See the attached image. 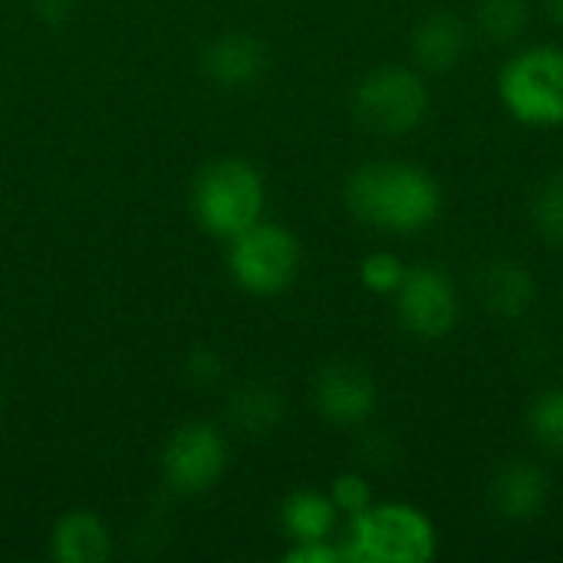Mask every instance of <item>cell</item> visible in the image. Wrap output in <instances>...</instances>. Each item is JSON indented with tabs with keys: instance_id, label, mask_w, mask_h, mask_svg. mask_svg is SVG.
<instances>
[{
	"instance_id": "5b68a950",
	"label": "cell",
	"mask_w": 563,
	"mask_h": 563,
	"mask_svg": "<svg viewBox=\"0 0 563 563\" xmlns=\"http://www.w3.org/2000/svg\"><path fill=\"white\" fill-rule=\"evenodd\" d=\"M429 112V86L412 66H379L353 92V115L373 135H406Z\"/></svg>"
},
{
	"instance_id": "5bb4252c",
	"label": "cell",
	"mask_w": 563,
	"mask_h": 563,
	"mask_svg": "<svg viewBox=\"0 0 563 563\" xmlns=\"http://www.w3.org/2000/svg\"><path fill=\"white\" fill-rule=\"evenodd\" d=\"M49 551L59 563H102L109 558V528L92 511H69L56 521Z\"/></svg>"
},
{
	"instance_id": "30bf717a",
	"label": "cell",
	"mask_w": 563,
	"mask_h": 563,
	"mask_svg": "<svg viewBox=\"0 0 563 563\" xmlns=\"http://www.w3.org/2000/svg\"><path fill=\"white\" fill-rule=\"evenodd\" d=\"M488 505L505 521H534L548 505V475L528 459L505 462L488 482Z\"/></svg>"
},
{
	"instance_id": "7402d4cb",
	"label": "cell",
	"mask_w": 563,
	"mask_h": 563,
	"mask_svg": "<svg viewBox=\"0 0 563 563\" xmlns=\"http://www.w3.org/2000/svg\"><path fill=\"white\" fill-rule=\"evenodd\" d=\"M287 563H343V548L340 544H330V541H303V544H294L287 554Z\"/></svg>"
},
{
	"instance_id": "cb8c5ba5",
	"label": "cell",
	"mask_w": 563,
	"mask_h": 563,
	"mask_svg": "<svg viewBox=\"0 0 563 563\" xmlns=\"http://www.w3.org/2000/svg\"><path fill=\"white\" fill-rule=\"evenodd\" d=\"M33 10H36V16L56 23L69 13V0H33Z\"/></svg>"
},
{
	"instance_id": "44dd1931",
	"label": "cell",
	"mask_w": 563,
	"mask_h": 563,
	"mask_svg": "<svg viewBox=\"0 0 563 563\" xmlns=\"http://www.w3.org/2000/svg\"><path fill=\"white\" fill-rule=\"evenodd\" d=\"M330 501L336 505V511H340V515H346V518H356V515H363V511L373 505L369 482H366L363 475H356V472H350V475H340V478L330 485Z\"/></svg>"
},
{
	"instance_id": "8fae6325",
	"label": "cell",
	"mask_w": 563,
	"mask_h": 563,
	"mask_svg": "<svg viewBox=\"0 0 563 563\" xmlns=\"http://www.w3.org/2000/svg\"><path fill=\"white\" fill-rule=\"evenodd\" d=\"M478 297L495 317L521 320L538 300V280L525 264L511 257H495L478 271Z\"/></svg>"
},
{
	"instance_id": "52a82bcc",
	"label": "cell",
	"mask_w": 563,
	"mask_h": 563,
	"mask_svg": "<svg viewBox=\"0 0 563 563\" xmlns=\"http://www.w3.org/2000/svg\"><path fill=\"white\" fill-rule=\"evenodd\" d=\"M402 327L419 340H445L462 313L455 280L435 264H416L396 290Z\"/></svg>"
},
{
	"instance_id": "e0dca14e",
	"label": "cell",
	"mask_w": 563,
	"mask_h": 563,
	"mask_svg": "<svg viewBox=\"0 0 563 563\" xmlns=\"http://www.w3.org/2000/svg\"><path fill=\"white\" fill-rule=\"evenodd\" d=\"M528 23H531L528 0H478V7H475V26L492 43L521 40Z\"/></svg>"
},
{
	"instance_id": "603a6c76",
	"label": "cell",
	"mask_w": 563,
	"mask_h": 563,
	"mask_svg": "<svg viewBox=\"0 0 563 563\" xmlns=\"http://www.w3.org/2000/svg\"><path fill=\"white\" fill-rule=\"evenodd\" d=\"M188 376L195 383H214L221 376V360L214 350H198L188 356Z\"/></svg>"
},
{
	"instance_id": "7a4b0ae2",
	"label": "cell",
	"mask_w": 563,
	"mask_h": 563,
	"mask_svg": "<svg viewBox=\"0 0 563 563\" xmlns=\"http://www.w3.org/2000/svg\"><path fill=\"white\" fill-rule=\"evenodd\" d=\"M340 548L346 563H426L439 551V534L426 511L406 501H383L350 518V534Z\"/></svg>"
},
{
	"instance_id": "ffe728a7",
	"label": "cell",
	"mask_w": 563,
	"mask_h": 563,
	"mask_svg": "<svg viewBox=\"0 0 563 563\" xmlns=\"http://www.w3.org/2000/svg\"><path fill=\"white\" fill-rule=\"evenodd\" d=\"M406 261L393 251H376L369 257H363L360 264V280L369 294H396L399 284L406 280Z\"/></svg>"
},
{
	"instance_id": "d6986e66",
	"label": "cell",
	"mask_w": 563,
	"mask_h": 563,
	"mask_svg": "<svg viewBox=\"0 0 563 563\" xmlns=\"http://www.w3.org/2000/svg\"><path fill=\"white\" fill-rule=\"evenodd\" d=\"M531 221H534L538 234H541L548 244L563 247V175L548 178V181L534 191Z\"/></svg>"
},
{
	"instance_id": "3957f363",
	"label": "cell",
	"mask_w": 563,
	"mask_h": 563,
	"mask_svg": "<svg viewBox=\"0 0 563 563\" xmlns=\"http://www.w3.org/2000/svg\"><path fill=\"white\" fill-rule=\"evenodd\" d=\"M501 106L531 129L563 125V49L541 43L515 53L498 73Z\"/></svg>"
},
{
	"instance_id": "2e32d148",
	"label": "cell",
	"mask_w": 563,
	"mask_h": 563,
	"mask_svg": "<svg viewBox=\"0 0 563 563\" xmlns=\"http://www.w3.org/2000/svg\"><path fill=\"white\" fill-rule=\"evenodd\" d=\"M228 416L231 422L247 432V435H267L280 426L284 419V399L280 393H274L271 386H261V383H251V386H241L234 396H231V406H228Z\"/></svg>"
},
{
	"instance_id": "ba28073f",
	"label": "cell",
	"mask_w": 563,
	"mask_h": 563,
	"mask_svg": "<svg viewBox=\"0 0 563 563\" xmlns=\"http://www.w3.org/2000/svg\"><path fill=\"white\" fill-rule=\"evenodd\" d=\"M228 468V445L211 422H188L181 426L162 459L165 482L178 495H205L211 492Z\"/></svg>"
},
{
	"instance_id": "4fadbf2b",
	"label": "cell",
	"mask_w": 563,
	"mask_h": 563,
	"mask_svg": "<svg viewBox=\"0 0 563 563\" xmlns=\"http://www.w3.org/2000/svg\"><path fill=\"white\" fill-rule=\"evenodd\" d=\"M264 69H267V49L261 40L247 33L221 36L205 49V73L218 86H228V89L251 86L264 76Z\"/></svg>"
},
{
	"instance_id": "9a60e30c",
	"label": "cell",
	"mask_w": 563,
	"mask_h": 563,
	"mask_svg": "<svg viewBox=\"0 0 563 563\" xmlns=\"http://www.w3.org/2000/svg\"><path fill=\"white\" fill-rule=\"evenodd\" d=\"M336 505L330 501V495L320 492H294L287 495V501L280 505V525L287 531V538L294 544L303 541H330L333 528H336Z\"/></svg>"
},
{
	"instance_id": "d4e9b609",
	"label": "cell",
	"mask_w": 563,
	"mask_h": 563,
	"mask_svg": "<svg viewBox=\"0 0 563 563\" xmlns=\"http://www.w3.org/2000/svg\"><path fill=\"white\" fill-rule=\"evenodd\" d=\"M548 7H551V16L563 23V0H548Z\"/></svg>"
},
{
	"instance_id": "8992f818",
	"label": "cell",
	"mask_w": 563,
	"mask_h": 563,
	"mask_svg": "<svg viewBox=\"0 0 563 563\" xmlns=\"http://www.w3.org/2000/svg\"><path fill=\"white\" fill-rule=\"evenodd\" d=\"M228 267L247 294L274 297L297 280L300 241L280 224L257 221L238 238H231Z\"/></svg>"
},
{
	"instance_id": "ac0fdd59",
	"label": "cell",
	"mask_w": 563,
	"mask_h": 563,
	"mask_svg": "<svg viewBox=\"0 0 563 563\" xmlns=\"http://www.w3.org/2000/svg\"><path fill=\"white\" fill-rule=\"evenodd\" d=\"M528 432L538 449L563 455V386L544 389L528 409Z\"/></svg>"
},
{
	"instance_id": "6da1fadb",
	"label": "cell",
	"mask_w": 563,
	"mask_h": 563,
	"mask_svg": "<svg viewBox=\"0 0 563 563\" xmlns=\"http://www.w3.org/2000/svg\"><path fill=\"white\" fill-rule=\"evenodd\" d=\"M346 208L356 221L389 231L419 234L442 211L439 181L412 162H366L346 181Z\"/></svg>"
},
{
	"instance_id": "9c48e42d",
	"label": "cell",
	"mask_w": 563,
	"mask_h": 563,
	"mask_svg": "<svg viewBox=\"0 0 563 563\" xmlns=\"http://www.w3.org/2000/svg\"><path fill=\"white\" fill-rule=\"evenodd\" d=\"M313 402L333 426H363L379 406V389L363 366L330 363L313 379Z\"/></svg>"
},
{
	"instance_id": "277c9868",
	"label": "cell",
	"mask_w": 563,
	"mask_h": 563,
	"mask_svg": "<svg viewBox=\"0 0 563 563\" xmlns=\"http://www.w3.org/2000/svg\"><path fill=\"white\" fill-rule=\"evenodd\" d=\"M264 214V178L244 158H218L195 181V218L214 238H238Z\"/></svg>"
},
{
	"instance_id": "7c38bea8",
	"label": "cell",
	"mask_w": 563,
	"mask_h": 563,
	"mask_svg": "<svg viewBox=\"0 0 563 563\" xmlns=\"http://www.w3.org/2000/svg\"><path fill=\"white\" fill-rule=\"evenodd\" d=\"M468 49V30L452 10H432L412 33V56L426 73H452Z\"/></svg>"
}]
</instances>
